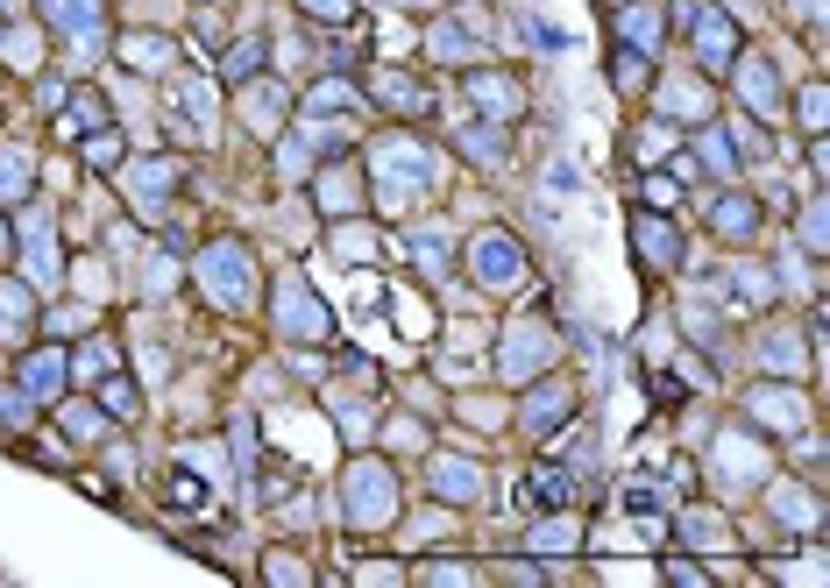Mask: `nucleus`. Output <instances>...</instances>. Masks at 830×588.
<instances>
[{
	"label": "nucleus",
	"mask_w": 830,
	"mask_h": 588,
	"mask_svg": "<svg viewBox=\"0 0 830 588\" xmlns=\"http://www.w3.org/2000/svg\"><path fill=\"white\" fill-rule=\"evenodd\" d=\"M632 241H639V263L646 270H674V263H682V227L660 220V213H632Z\"/></svg>",
	"instance_id": "nucleus-1"
},
{
	"label": "nucleus",
	"mask_w": 830,
	"mask_h": 588,
	"mask_svg": "<svg viewBox=\"0 0 830 588\" xmlns=\"http://www.w3.org/2000/svg\"><path fill=\"white\" fill-rule=\"evenodd\" d=\"M476 277H483L490 291L525 277V256H518V241H511V234H497V227H490V234H476Z\"/></svg>",
	"instance_id": "nucleus-2"
},
{
	"label": "nucleus",
	"mask_w": 830,
	"mask_h": 588,
	"mask_svg": "<svg viewBox=\"0 0 830 588\" xmlns=\"http://www.w3.org/2000/svg\"><path fill=\"white\" fill-rule=\"evenodd\" d=\"M745 411H752V426H767V433H795L802 418H809V404L795 390H752Z\"/></svg>",
	"instance_id": "nucleus-3"
},
{
	"label": "nucleus",
	"mask_w": 830,
	"mask_h": 588,
	"mask_svg": "<svg viewBox=\"0 0 830 588\" xmlns=\"http://www.w3.org/2000/svg\"><path fill=\"white\" fill-rule=\"evenodd\" d=\"M689 29H696V43H703V64H710V71H724V57H731V43H738V36H731L710 8H696V22H689Z\"/></svg>",
	"instance_id": "nucleus-4"
},
{
	"label": "nucleus",
	"mask_w": 830,
	"mask_h": 588,
	"mask_svg": "<svg viewBox=\"0 0 830 588\" xmlns=\"http://www.w3.org/2000/svg\"><path fill=\"white\" fill-rule=\"evenodd\" d=\"M568 411H575V390H568V383H561V390H540V397H533V426H540V433H547V426H568Z\"/></svg>",
	"instance_id": "nucleus-5"
},
{
	"label": "nucleus",
	"mask_w": 830,
	"mask_h": 588,
	"mask_svg": "<svg viewBox=\"0 0 830 588\" xmlns=\"http://www.w3.org/2000/svg\"><path fill=\"white\" fill-rule=\"evenodd\" d=\"M22 376H29V390H57V383H64V355H57V348H43Z\"/></svg>",
	"instance_id": "nucleus-6"
},
{
	"label": "nucleus",
	"mask_w": 830,
	"mask_h": 588,
	"mask_svg": "<svg viewBox=\"0 0 830 588\" xmlns=\"http://www.w3.org/2000/svg\"><path fill=\"white\" fill-rule=\"evenodd\" d=\"M121 57H128V64H171V43H164V36H128Z\"/></svg>",
	"instance_id": "nucleus-7"
},
{
	"label": "nucleus",
	"mask_w": 830,
	"mask_h": 588,
	"mask_svg": "<svg viewBox=\"0 0 830 588\" xmlns=\"http://www.w3.org/2000/svg\"><path fill=\"white\" fill-rule=\"evenodd\" d=\"M533 503H554V511H561V503H568V475L561 468H533Z\"/></svg>",
	"instance_id": "nucleus-8"
},
{
	"label": "nucleus",
	"mask_w": 830,
	"mask_h": 588,
	"mask_svg": "<svg viewBox=\"0 0 830 588\" xmlns=\"http://www.w3.org/2000/svg\"><path fill=\"white\" fill-rule=\"evenodd\" d=\"M632 149H639V163H660V156H674V128H653V121H646Z\"/></svg>",
	"instance_id": "nucleus-9"
},
{
	"label": "nucleus",
	"mask_w": 830,
	"mask_h": 588,
	"mask_svg": "<svg viewBox=\"0 0 830 588\" xmlns=\"http://www.w3.org/2000/svg\"><path fill=\"white\" fill-rule=\"evenodd\" d=\"M575 539H582V532H575V518H540V532H533V546H561V553H568Z\"/></svg>",
	"instance_id": "nucleus-10"
},
{
	"label": "nucleus",
	"mask_w": 830,
	"mask_h": 588,
	"mask_svg": "<svg viewBox=\"0 0 830 588\" xmlns=\"http://www.w3.org/2000/svg\"><path fill=\"white\" fill-rule=\"evenodd\" d=\"M433 475H447V496H476V468L469 461H433Z\"/></svg>",
	"instance_id": "nucleus-11"
},
{
	"label": "nucleus",
	"mask_w": 830,
	"mask_h": 588,
	"mask_svg": "<svg viewBox=\"0 0 830 588\" xmlns=\"http://www.w3.org/2000/svg\"><path fill=\"white\" fill-rule=\"evenodd\" d=\"M114 369V341H93L86 355H79V376H107Z\"/></svg>",
	"instance_id": "nucleus-12"
},
{
	"label": "nucleus",
	"mask_w": 830,
	"mask_h": 588,
	"mask_svg": "<svg viewBox=\"0 0 830 588\" xmlns=\"http://www.w3.org/2000/svg\"><path fill=\"white\" fill-rule=\"evenodd\" d=\"M86 156H93V163H114V156H121V142H114V135H93V142H86Z\"/></svg>",
	"instance_id": "nucleus-13"
},
{
	"label": "nucleus",
	"mask_w": 830,
	"mask_h": 588,
	"mask_svg": "<svg viewBox=\"0 0 830 588\" xmlns=\"http://www.w3.org/2000/svg\"><path fill=\"white\" fill-rule=\"evenodd\" d=\"M306 8H313L320 22H348V0H306Z\"/></svg>",
	"instance_id": "nucleus-14"
},
{
	"label": "nucleus",
	"mask_w": 830,
	"mask_h": 588,
	"mask_svg": "<svg viewBox=\"0 0 830 588\" xmlns=\"http://www.w3.org/2000/svg\"><path fill=\"white\" fill-rule=\"evenodd\" d=\"M107 404H114V411L128 418V411H135V390H128V383H107Z\"/></svg>",
	"instance_id": "nucleus-15"
}]
</instances>
